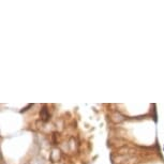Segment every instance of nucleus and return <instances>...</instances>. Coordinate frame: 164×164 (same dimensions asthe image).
Segmentation results:
<instances>
[{"mask_svg":"<svg viewBox=\"0 0 164 164\" xmlns=\"http://www.w3.org/2000/svg\"><path fill=\"white\" fill-rule=\"evenodd\" d=\"M42 118H43V120H47L48 119V114H47V110H46L45 107L42 110Z\"/></svg>","mask_w":164,"mask_h":164,"instance_id":"obj_1","label":"nucleus"}]
</instances>
